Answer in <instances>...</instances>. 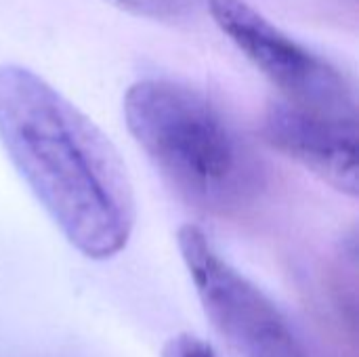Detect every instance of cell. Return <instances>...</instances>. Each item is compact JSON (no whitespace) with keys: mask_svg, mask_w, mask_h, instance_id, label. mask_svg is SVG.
Listing matches in <instances>:
<instances>
[{"mask_svg":"<svg viewBox=\"0 0 359 357\" xmlns=\"http://www.w3.org/2000/svg\"><path fill=\"white\" fill-rule=\"evenodd\" d=\"M263 137L337 191L349 198L359 194L358 122L309 114L276 99L265 109Z\"/></svg>","mask_w":359,"mask_h":357,"instance_id":"cell-5","label":"cell"},{"mask_svg":"<svg viewBox=\"0 0 359 357\" xmlns=\"http://www.w3.org/2000/svg\"><path fill=\"white\" fill-rule=\"evenodd\" d=\"M179 252L204 316L238 357H311L282 309L221 257L196 225H183Z\"/></svg>","mask_w":359,"mask_h":357,"instance_id":"cell-3","label":"cell"},{"mask_svg":"<svg viewBox=\"0 0 359 357\" xmlns=\"http://www.w3.org/2000/svg\"><path fill=\"white\" fill-rule=\"evenodd\" d=\"M208 8L221 32L278 88L280 101L358 122L355 88L334 63L292 40L246 0H208Z\"/></svg>","mask_w":359,"mask_h":357,"instance_id":"cell-4","label":"cell"},{"mask_svg":"<svg viewBox=\"0 0 359 357\" xmlns=\"http://www.w3.org/2000/svg\"><path fill=\"white\" fill-rule=\"evenodd\" d=\"M124 118L154 168L191 208L225 219L259 200L265 187L261 156L204 93L145 78L126 90Z\"/></svg>","mask_w":359,"mask_h":357,"instance_id":"cell-2","label":"cell"},{"mask_svg":"<svg viewBox=\"0 0 359 357\" xmlns=\"http://www.w3.org/2000/svg\"><path fill=\"white\" fill-rule=\"evenodd\" d=\"M0 145L63 238L86 259L120 255L137 206L111 139L42 76L0 65Z\"/></svg>","mask_w":359,"mask_h":357,"instance_id":"cell-1","label":"cell"},{"mask_svg":"<svg viewBox=\"0 0 359 357\" xmlns=\"http://www.w3.org/2000/svg\"><path fill=\"white\" fill-rule=\"evenodd\" d=\"M120 11L156 21H181L191 17L208 0H105Z\"/></svg>","mask_w":359,"mask_h":357,"instance_id":"cell-6","label":"cell"},{"mask_svg":"<svg viewBox=\"0 0 359 357\" xmlns=\"http://www.w3.org/2000/svg\"><path fill=\"white\" fill-rule=\"evenodd\" d=\"M162 357H217V353L208 343H204L196 335L181 332L164 343Z\"/></svg>","mask_w":359,"mask_h":357,"instance_id":"cell-7","label":"cell"}]
</instances>
